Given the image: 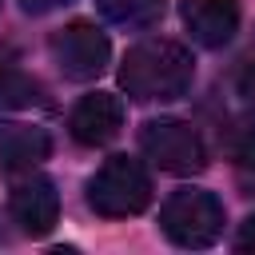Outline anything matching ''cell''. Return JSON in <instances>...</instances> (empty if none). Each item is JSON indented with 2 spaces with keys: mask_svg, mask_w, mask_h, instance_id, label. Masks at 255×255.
<instances>
[{
  "mask_svg": "<svg viewBox=\"0 0 255 255\" xmlns=\"http://www.w3.org/2000/svg\"><path fill=\"white\" fill-rule=\"evenodd\" d=\"M223 203L203 187H183L159 207V227L175 247H211L223 235Z\"/></svg>",
  "mask_w": 255,
  "mask_h": 255,
  "instance_id": "cell-3",
  "label": "cell"
},
{
  "mask_svg": "<svg viewBox=\"0 0 255 255\" xmlns=\"http://www.w3.org/2000/svg\"><path fill=\"white\" fill-rule=\"evenodd\" d=\"M191 80H195V60L175 40H143V44L128 48V56L120 64V88L139 104L179 100V96H187Z\"/></svg>",
  "mask_w": 255,
  "mask_h": 255,
  "instance_id": "cell-1",
  "label": "cell"
},
{
  "mask_svg": "<svg viewBox=\"0 0 255 255\" xmlns=\"http://www.w3.org/2000/svg\"><path fill=\"white\" fill-rule=\"evenodd\" d=\"M64 4H72V0H20V8H24L28 16H48V12L64 8Z\"/></svg>",
  "mask_w": 255,
  "mask_h": 255,
  "instance_id": "cell-14",
  "label": "cell"
},
{
  "mask_svg": "<svg viewBox=\"0 0 255 255\" xmlns=\"http://www.w3.org/2000/svg\"><path fill=\"white\" fill-rule=\"evenodd\" d=\"M12 219L24 235H48L60 219V195L48 175H28L12 187Z\"/></svg>",
  "mask_w": 255,
  "mask_h": 255,
  "instance_id": "cell-7",
  "label": "cell"
},
{
  "mask_svg": "<svg viewBox=\"0 0 255 255\" xmlns=\"http://www.w3.org/2000/svg\"><path fill=\"white\" fill-rule=\"evenodd\" d=\"M239 96L255 108V64H247V68L239 72Z\"/></svg>",
  "mask_w": 255,
  "mask_h": 255,
  "instance_id": "cell-15",
  "label": "cell"
},
{
  "mask_svg": "<svg viewBox=\"0 0 255 255\" xmlns=\"http://www.w3.org/2000/svg\"><path fill=\"white\" fill-rule=\"evenodd\" d=\"M235 247H239V251H255V211L239 223V231H235Z\"/></svg>",
  "mask_w": 255,
  "mask_h": 255,
  "instance_id": "cell-13",
  "label": "cell"
},
{
  "mask_svg": "<svg viewBox=\"0 0 255 255\" xmlns=\"http://www.w3.org/2000/svg\"><path fill=\"white\" fill-rule=\"evenodd\" d=\"M48 104L52 96L36 76L20 68H0V108H48Z\"/></svg>",
  "mask_w": 255,
  "mask_h": 255,
  "instance_id": "cell-10",
  "label": "cell"
},
{
  "mask_svg": "<svg viewBox=\"0 0 255 255\" xmlns=\"http://www.w3.org/2000/svg\"><path fill=\"white\" fill-rule=\"evenodd\" d=\"M48 52H52L56 68H60L68 80H96V76L108 68V60H112L108 36H104L96 24H88V20H72V24H64L60 32H52Z\"/></svg>",
  "mask_w": 255,
  "mask_h": 255,
  "instance_id": "cell-5",
  "label": "cell"
},
{
  "mask_svg": "<svg viewBox=\"0 0 255 255\" xmlns=\"http://www.w3.org/2000/svg\"><path fill=\"white\" fill-rule=\"evenodd\" d=\"M151 203V175L131 155H108L88 179V207L104 219L139 215Z\"/></svg>",
  "mask_w": 255,
  "mask_h": 255,
  "instance_id": "cell-2",
  "label": "cell"
},
{
  "mask_svg": "<svg viewBox=\"0 0 255 255\" xmlns=\"http://www.w3.org/2000/svg\"><path fill=\"white\" fill-rule=\"evenodd\" d=\"M143 155L171 175H195L207 167V147L187 120H147L139 128Z\"/></svg>",
  "mask_w": 255,
  "mask_h": 255,
  "instance_id": "cell-4",
  "label": "cell"
},
{
  "mask_svg": "<svg viewBox=\"0 0 255 255\" xmlns=\"http://www.w3.org/2000/svg\"><path fill=\"white\" fill-rule=\"evenodd\" d=\"M68 128H72V139L84 143V147H104V143H112V139L120 135V128H124V104H120V96H112V92H92V96H84V100L72 108Z\"/></svg>",
  "mask_w": 255,
  "mask_h": 255,
  "instance_id": "cell-6",
  "label": "cell"
},
{
  "mask_svg": "<svg viewBox=\"0 0 255 255\" xmlns=\"http://www.w3.org/2000/svg\"><path fill=\"white\" fill-rule=\"evenodd\" d=\"M48 151H52V139L44 128L0 120V167L4 171H32L36 163L48 159Z\"/></svg>",
  "mask_w": 255,
  "mask_h": 255,
  "instance_id": "cell-9",
  "label": "cell"
},
{
  "mask_svg": "<svg viewBox=\"0 0 255 255\" xmlns=\"http://www.w3.org/2000/svg\"><path fill=\"white\" fill-rule=\"evenodd\" d=\"M179 20L203 48H223L239 32V4L235 0H183Z\"/></svg>",
  "mask_w": 255,
  "mask_h": 255,
  "instance_id": "cell-8",
  "label": "cell"
},
{
  "mask_svg": "<svg viewBox=\"0 0 255 255\" xmlns=\"http://www.w3.org/2000/svg\"><path fill=\"white\" fill-rule=\"evenodd\" d=\"M96 8L120 28H151L163 16V0H96Z\"/></svg>",
  "mask_w": 255,
  "mask_h": 255,
  "instance_id": "cell-11",
  "label": "cell"
},
{
  "mask_svg": "<svg viewBox=\"0 0 255 255\" xmlns=\"http://www.w3.org/2000/svg\"><path fill=\"white\" fill-rule=\"evenodd\" d=\"M231 159H235L239 179H243L247 187H255V124L243 128V131L235 135V143H231Z\"/></svg>",
  "mask_w": 255,
  "mask_h": 255,
  "instance_id": "cell-12",
  "label": "cell"
}]
</instances>
